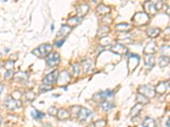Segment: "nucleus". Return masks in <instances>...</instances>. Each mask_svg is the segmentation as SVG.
<instances>
[{"mask_svg": "<svg viewBox=\"0 0 170 127\" xmlns=\"http://www.w3.org/2000/svg\"><path fill=\"white\" fill-rule=\"evenodd\" d=\"M52 46L49 43H44V44H41L38 46L37 49H35L32 51L35 56L38 57V58H44V57L48 56L49 53L52 51Z\"/></svg>", "mask_w": 170, "mask_h": 127, "instance_id": "1", "label": "nucleus"}, {"mask_svg": "<svg viewBox=\"0 0 170 127\" xmlns=\"http://www.w3.org/2000/svg\"><path fill=\"white\" fill-rule=\"evenodd\" d=\"M138 92L139 93L143 95L145 97H153L156 95L155 87L151 85H142V86H139L138 88Z\"/></svg>", "mask_w": 170, "mask_h": 127, "instance_id": "2", "label": "nucleus"}, {"mask_svg": "<svg viewBox=\"0 0 170 127\" xmlns=\"http://www.w3.org/2000/svg\"><path fill=\"white\" fill-rule=\"evenodd\" d=\"M114 97V93L111 90H106V91H103L100 92L99 93L95 94L93 99L95 102H106V100H109V99H112Z\"/></svg>", "mask_w": 170, "mask_h": 127, "instance_id": "3", "label": "nucleus"}, {"mask_svg": "<svg viewBox=\"0 0 170 127\" xmlns=\"http://www.w3.org/2000/svg\"><path fill=\"white\" fill-rule=\"evenodd\" d=\"M149 20H150L149 15L146 13H145V12L136 13L132 18V20L134 21V23H135L137 25H140V26L145 25L149 21Z\"/></svg>", "mask_w": 170, "mask_h": 127, "instance_id": "4", "label": "nucleus"}, {"mask_svg": "<svg viewBox=\"0 0 170 127\" xmlns=\"http://www.w3.org/2000/svg\"><path fill=\"white\" fill-rule=\"evenodd\" d=\"M60 60H61V57H60V54L58 53H50L46 58V64L49 67H55V66L59 64Z\"/></svg>", "mask_w": 170, "mask_h": 127, "instance_id": "5", "label": "nucleus"}, {"mask_svg": "<svg viewBox=\"0 0 170 127\" xmlns=\"http://www.w3.org/2000/svg\"><path fill=\"white\" fill-rule=\"evenodd\" d=\"M4 105L8 109L15 110V109H17L21 106V103L20 100L15 99L12 96H9V97H6L5 101H4Z\"/></svg>", "mask_w": 170, "mask_h": 127, "instance_id": "6", "label": "nucleus"}, {"mask_svg": "<svg viewBox=\"0 0 170 127\" xmlns=\"http://www.w3.org/2000/svg\"><path fill=\"white\" fill-rule=\"evenodd\" d=\"M71 81V75L66 71H61L60 74H58L56 82L59 86H65Z\"/></svg>", "mask_w": 170, "mask_h": 127, "instance_id": "7", "label": "nucleus"}, {"mask_svg": "<svg viewBox=\"0 0 170 127\" xmlns=\"http://www.w3.org/2000/svg\"><path fill=\"white\" fill-rule=\"evenodd\" d=\"M92 114H92V112H91L89 108H81L78 110L77 114V119L79 120V121H81V122H85L89 119H90Z\"/></svg>", "mask_w": 170, "mask_h": 127, "instance_id": "8", "label": "nucleus"}, {"mask_svg": "<svg viewBox=\"0 0 170 127\" xmlns=\"http://www.w3.org/2000/svg\"><path fill=\"white\" fill-rule=\"evenodd\" d=\"M58 71H54L53 72L49 73L48 75H46L45 77L43 80V83L44 85H48V86H51L52 84L56 82L57 76H58Z\"/></svg>", "mask_w": 170, "mask_h": 127, "instance_id": "9", "label": "nucleus"}, {"mask_svg": "<svg viewBox=\"0 0 170 127\" xmlns=\"http://www.w3.org/2000/svg\"><path fill=\"white\" fill-rule=\"evenodd\" d=\"M140 58L136 54H132L131 56L129 57V61H128V68L129 69V71H134L139 64Z\"/></svg>", "mask_w": 170, "mask_h": 127, "instance_id": "10", "label": "nucleus"}, {"mask_svg": "<svg viewBox=\"0 0 170 127\" xmlns=\"http://www.w3.org/2000/svg\"><path fill=\"white\" fill-rule=\"evenodd\" d=\"M144 7H145V13H146L148 15H156L157 12V8H156L155 4H154L153 2H151V1L145 2Z\"/></svg>", "mask_w": 170, "mask_h": 127, "instance_id": "11", "label": "nucleus"}, {"mask_svg": "<svg viewBox=\"0 0 170 127\" xmlns=\"http://www.w3.org/2000/svg\"><path fill=\"white\" fill-rule=\"evenodd\" d=\"M111 51H112L113 53L119 54V55H124L127 53L128 50H127V48L123 44H116L111 47Z\"/></svg>", "mask_w": 170, "mask_h": 127, "instance_id": "12", "label": "nucleus"}, {"mask_svg": "<svg viewBox=\"0 0 170 127\" xmlns=\"http://www.w3.org/2000/svg\"><path fill=\"white\" fill-rule=\"evenodd\" d=\"M169 87V82H162L155 87V92L159 94H163Z\"/></svg>", "mask_w": 170, "mask_h": 127, "instance_id": "13", "label": "nucleus"}, {"mask_svg": "<svg viewBox=\"0 0 170 127\" xmlns=\"http://www.w3.org/2000/svg\"><path fill=\"white\" fill-rule=\"evenodd\" d=\"M72 31V28L70 26H68L67 25H64L61 27L60 31H58L57 34V38H64L66 37H67L69 34L71 33Z\"/></svg>", "mask_w": 170, "mask_h": 127, "instance_id": "14", "label": "nucleus"}, {"mask_svg": "<svg viewBox=\"0 0 170 127\" xmlns=\"http://www.w3.org/2000/svg\"><path fill=\"white\" fill-rule=\"evenodd\" d=\"M157 50V45L156 43V42H150L145 48L144 53L145 54H153Z\"/></svg>", "mask_w": 170, "mask_h": 127, "instance_id": "15", "label": "nucleus"}, {"mask_svg": "<svg viewBox=\"0 0 170 127\" xmlns=\"http://www.w3.org/2000/svg\"><path fill=\"white\" fill-rule=\"evenodd\" d=\"M89 10V6L87 4H83L79 5L77 8V17L83 18L84 15L87 14Z\"/></svg>", "mask_w": 170, "mask_h": 127, "instance_id": "16", "label": "nucleus"}, {"mask_svg": "<svg viewBox=\"0 0 170 127\" xmlns=\"http://www.w3.org/2000/svg\"><path fill=\"white\" fill-rule=\"evenodd\" d=\"M83 20V18H80V17H77V16H75V17H72L67 20V26H70L71 28H73V27H76L79 25L80 23L82 22Z\"/></svg>", "mask_w": 170, "mask_h": 127, "instance_id": "17", "label": "nucleus"}, {"mask_svg": "<svg viewBox=\"0 0 170 127\" xmlns=\"http://www.w3.org/2000/svg\"><path fill=\"white\" fill-rule=\"evenodd\" d=\"M145 64L149 68H151L155 64V58L152 54H145Z\"/></svg>", "mask_w": 170, "mask_h": 127, "instance_id": "18", "label": "nucleus"}, {"mask_svg": "<svg viewBox=\"0 0 170 127\" xmlns=\"http://www.w3.org/2000/svg\"><path fill=\"white\" fill-rule=\"evenodd\" d=\"M96 11L98 13L99 15H106L108 13H110L111 11V9H110L108 6H106L105 4H100L97 8V9H96Z\"/></svg>", "mask_w": 170, "mask_h": 127, "instance_id": "19", "label": "nucleus"}, {"mask_svg": "<svg viewBox=\"0 0 170 127\" xmlns=\"http://www.w3.org/2000/svg\"><path fill=\"white\" fill-rule=\"evenodd\" d=\"M133 28V26L129 23H121L116 26V29L119 31H129Z\"/></svg>", "mask_w": 170, "mask_h": 127, "instance_id": "20", "label": "nucleus"}, {"mask_svg": "<svg viewBox=\"0 0 170 127\" xmlns=\"http://www.w3.org/2000/svg\"><path fill=\"white\" fill-rule=\"evenodd\" d=\"M161 32V30L159 28H157V27H152V28H149L147 31H146V34H147L148 37L152 38H155L157 37H158V35Z\"/></svg>", "mask_w": 170, "mask_h": 127, "instance_id": "21", "label": "nucleus"}, {"mask_svg": "<svg viewBox=\"0 0 170 127\" xmlns=\"http://www.w3.org/2000/svg\"><path fill=\"white\" fill-rule=\"evenodd\" d=\"M57 117L58 119L61 120H67L68 118L70 117V114H69V112H68L66 109H59L58 110V114H57Z\"/></svg>", "mask_w": 170, "mask_h": 127, "instance_id": "22", "label": "nucleus"}, {"mask_svg": "<svg viewBox=\"0 0 170 127\" xmlns=\"http://www.w3.org/2000/svg\"><path fill=\"white\" fill-rule=\"evenodd\" d=\"M27 79H28V75L27 73L25 72H21L20 71L18 72L16 75H15V80L16 82H27Z\"/></svg>", "mask_w": 170, "mask_h": 127, "instance_id": "23", "label": "nucleus"}, {"mask_svg": "<svg viewBox=\"0 0 170 127\" xmlns=\"http://www.w3.org/2000/svg\"><path fill=\"white\" fill-rule=\"evenodd\" d=\"M31 115L32 116V118L35 120H41L43 118H44L45 114L43 112H40L38 110H36L35 108H32L31 111Z\"/></svg>", "mask_w": 170, "mask_h": 127, "instance_id": "24", "label": "nucleus"}, {"mask_svg": "<svg viewBox=\"0 0 170 127\" xmlns=\"http://www.w3.org/2000/svg\"><path fill=\"white\" fill-rule=\"evenodd\" d=\"M142 125H143V127H156V122L153 119L147 117V118L145 119Z\"/></svg>", "mask_w": 170, "mask_h": 127, "instance_id": "25", "label": "nucleus"}, {"mask_svg": "<svg viewBox=\"0 0 170 127\" xmlns=\"http://www.w3.org/2000/svg\"><path fill=\"white\" fill-rule=\"evenodd\" d=\"M169 64V57L161 56L159 58V66L161 68L166 67Z\"/></svg>", "mask_w": 170, "mask_h": 127, "instance_id": "26", "label": "nucleus"}, {"mask_svg": "<svg viewBox=\"0 0 170 127\" xmlns=\"http://www.w3.org/2000/svg\"><path fill=\"white\" fill-rule=\"evenodd\" d=\"M136 100H137V102H138V103H139V104H141V105L146 104V103H149V98L145 97V96H143V95H141V94L140 93L137 94Z\"/></svg>", "mask_w": 170, "mask_h": 127, "instance_id": "27", "label": "nucleus"}, {"mask_svg": "<svg viewBox=\"0 0 170 127\" xmlns=\"http://www.w3.org/2000/svg\"><path fill=\"white\" fill-rule=\"evenodd\" d=\"M142 107H143V105L139 104V103L136 104L135 106L132 108V110H131V113H130L131 116H132V117H135V116L138 115L140 113V111H141Z\"/></svg>", "mask_w": 170, "mask_h": 127, "instance_id": "28", "label": "nucleus"}, {"mask_svg": "<svg viewBox=\"0 0 170 127\" xmlns=\"http://www.w3.org/2000/svg\"><path fill=\"white\" fill-rule=\"evenodd\" d=\"M109 31V28H108L107 26H101V27L99 28L98 36L99 37H100L101 38H105V37H106V35H107V33H108Z\"/></svg>", "mask_w": 170, "mask_h": 127, "instance_id": "29", "label": "nucleus"}, {"mask_svg": "<svg viewBox=\"0 0 170 127\" xmlns=\"http://www.w3.org/2000/svg\"><path fill=\"white\" fill-rule=\"evenodd\" d=\"M101 107H102V108L104 109V111L108 112V111H110L111 109H112V108H114V105L112 104L111 102L106 101V102H103V103H102Z\"/></svg>", "mask_w": 170, "mask_h": 127, "instance_id": "30", "label": "nucleus"}, {"mask_svg": "<svg viewBox=\"0 0 170 127\" xmlns=\"http://www.w3.org/2000/svg\"><path fill=\"white\" fill-rule=\"evenodd\" d=\"M161 53L163 56L165 57H169V46H167V45H163L161 47L160 49Z\"/></svg>", "mask_w": 170, "mask_h": 127, "instance_id": "31", "label": "nucleus"}, {"mask_svg": "<svg viewBox=\"0 0 170 127\" xmlns=\"http://www.w3.org/2000/svg\"><path fill=\"white\" fill-rule=\"evenodd\" d=\"M83 71L85 73H87L88 71H89L91 69V64H92V62H91L90 60H86L85 61L83 62Z\"/></svg>", "mask_w": 170, "mask_h": 127, "instance_id": "32", "label": "nucleus"}, {"mask_svg": "<svg viewBox=\"0 0 170 127\" xmlns=\"http://www.w3.org/2000/svg\"><path fill=\"white\" fill-rule=\"evenodd\" d=\"M51 90H52V86H48V85H44V84H43V85L40 86V87H39L40 93H47V92L51 91Z\"/></svg>", "mask_w": 170, "mask_h": 127, "instance_id": "33", "label": "nucleus"}, {"mask_svg": "<svg viewBox=\"0 0 170 127\" xmlns=\"http://www.w3.org/2000/svg\"><path fill=\"white\" fill-rule=\"evenodd\" d=\"M4 67L7 71H10V70H13L14 69V62L11 61V60H9V61H6L5 64H4Z\"/></svg>", "mask_w": 170, "mask_h": 127, "instance_id": "34", "label": "nucleus"}, {"mask_svg": "<svg viewBox=\"0 0 170 127\" xmlns=\"http://www.w3.org/2000/svg\"><path fill=\"white\" fill-rule=\"evenodd\" d=\"M26 97H27V99L28 101H32V100L35 99V97H36V94L34 93V92H32V91H29L26 94Z\"/></svg>", "mask_w": 170, "mask_h": 127, "instance_id": "35", "label": "nucleus"}, {"mask_svg": "<svg viewBox=\"0 0 170 127\" xmlns=\"http://www.w3.org/2000/svg\"><path fill=\"white\" fill-rule=\"evenodd\" d=\"M48 113H49V115L56 116L57 114H58V109H57L55 107L52 106V107H50V108H49V111H48Z\"/></svg>", "mask_w": 170, "mask_h": 127, "instance_id": "36", "label": "nucleus"}, {"mask_svg": "<svg viewBox=\"0 0 170 127\" xmlns=\"http://www.w3.org/2000/svg\"><path fill=\"white\" fill-rule=\"evenodd\" d=\"M72 67H73V73H74V75H75V76H77L80 73L79 64H75L72 65Z\"/></svg>", "mask_w": 170, "mask_h": 127, "instance_id": "37", "label": "nucleus"}, {"mask_svg": "<svg viewBox=\"0 0 170 127\" xmlns=\"http://www.w3.org/2000/svg\"><path fill=\"white\" fill-rule=\"evenodd\" d=\"M106 125V121L104 120H100L96 121L95 123V125L94 127H105Z\"/></svg>", "mask_w": 170, "mask_h": 127, "instance_id": "38", "label": "nucleus"}, {"mask_svg": "<svg viewBox=\"0 0 170 127\" xmlns=\"http://www.w3.org/2000/svg\"><path fill=\"white\" fill-rule=\"evenodd\" d=\"M100 41H101L100 42V44L101 45H108L111 43V38H108V37L106 36V37H105V38H102Z\"/></svg>", "mask_w": 170, "mask_h": 127, "instance_id": "39", "label": "nucleus"}, {"mask_svg": "<svg viewBox=\"0 0 170 127\" xmlns=\"http://www.w3.org/2000/svg\"><path fill=\"white\" fill-rule=\"evenodd\" d=\"M14 75V71L13 70H10V71H7L4 74V78L5 79H10L13 77Z\"/></svg>", "mask_w": 170, "mask_h": 127, "instance_id": "40", "label": "nucleus"}, {"mask_svg": "<svg viewBox=\"0 0 170 127\" xmlns=\"http://www.w3.org/2000/svg\"><path fill=\"white\" fill-rule=\"evenodd\" d=\"M64 40H61V41H59L58 42H55V45H56L57 47H61V45L64 43Z\"/></svg>", "mask_w": 170, "mask_h": 127, "instance_id": "41", "label": "nucleus"}, {"mask_svg": "<svg viewBox=\"0 0 170 127\" xmlns=\"http://www.w3.org/2000/svg\"><path fill=\"white\" fill-rule=\"evenodd\" d=\"M3 88H4V87H3V86H2V84H0V94H1V93L3 92Z\"/></svg>", "mask_w": 170, "mask_h": 127, "instance_id": "42", "label": "nucleus"}, {"mask_svg": "<svg viewBox=\"0 0 170 127\" xmlns=\"http://www.w3.org/2000/svg\"><path fill=\"white\" fill-rule=\"evenodd\" d=\"M1 121H2V117L0 116V125H1Z\"/></svg>", "mask_w": 170, "mask_h": 127, "instance_id": "43", "label": "nucleus"}]
</instances>
